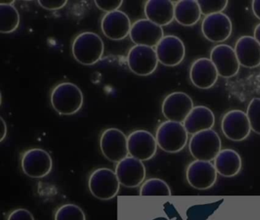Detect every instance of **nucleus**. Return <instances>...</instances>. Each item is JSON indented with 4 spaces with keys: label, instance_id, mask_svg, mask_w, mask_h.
<instances>
[{
    "label": "nucleus",
    "instance_id": "obj_4",
    "mask_svg": "<svg viewBox=\"0 0 260 220\" xmlns=\"http://www.w3.org/2000/svg\"><path fill=\"white\" fill-rule=\"evenodd\" d=\"M188 148L196 160L211 161L221 151V140L214 130H205L191 136Z\"/></svg>",
    "mask_w": 260,
    "mask_h": 220
},
{
    "label": "nucleus",
    "instance_id": "obj_32",
    "mask_svg": "<svg viewBox=\"0 0 260 220\" xmlns=\"http://www.w3.org/2000/svg\"><path fill=\"white\" fill-rule=\"evenodd\" d=\"M40 6L47 10L54 11L59 10L63 9L67 4L68 1H39L38 2Z\"/></svg>",
    "mask_w": 260,
    "mask_h": 220
},
{
    "label": "nucleus",
    "instance_id": "obj_19",
    "mask_svg": "<svg viewBox=\"0 0 260 220\" xmlns=\"http://www.w3.org/2000/svg\"><path fill=\"white\" fill-rule=\"evenodd\" d=\"M189 76L193 85L202 90H207L214 86L219 74L211 59L201 58L191 64Z\"/></svg>",
    "mask_w": 260,
    "mask_h": 220
},
{
    "label": "nucleus",
    "instance_id": "obj_26",
    "mask_svg": "<svg viewBox=\"0 0 260 220\" xmlns=\"http://www.w3.org/2000/svg\"><path fill=\"white\" fill-rule=\"evenodd\" d=\"M140 195L143 197H170L171 190L164 180L150 178L143 183L140 189Z\"/></svg>",
    "mask_w": 260,
    "mask_h": 220
},
{
    "label": "nucleus",
    "instance_id": "obj_21",
    "mask_svg": "<svg viewBox=\"0 0 260 220\" xmlns=\"http://www.w3.org/2000/svg\"><path fill=\"white\" fill-rule=\"evenodd\" d=\"M147 19L158 25L166 26L175 19V3L169 0H148L144 6Z\"/></svg>",
    "mask_w": 260,
    "mask_h": 220
},
{
    "label": "nucleus",
    "instance_id": "obj_1",
    "mask_svg": "<svg viewBox=\"0 0 260 220\" xmlns=\"http://www.w3.org/2000/svg\"><path fill=\"white\" fill-rule=\"evenodd\" d=\"M53 108L62 116H71L78 113L83 105V94L76 84L60 82L51 93Z\"/></svg>",
    "mask_w": 260,
    "mask_h": 220
},
{
    "label": "nucleus",
    "instance_id": "obj_6",
    "mask_svg": "<svg viewBox=\"0 0 260 220\" xmlns=\"http://www.w3.org/2000/svg\"><path fill=\"white\" fill-rule=\"evenodd\" d=\"M100 145L104 157L114 163H118L128 155L127 138L118 128L105 130L100 137Z\"/></svg>",
    "mask_w": 260,
    "mask_h": 220
},
{
    "label": "nucleus",
    "instance_id": "obj_8",
    "mask_svg": "<svg viewBox=\"0 0 260 220\" xmlns=\"http://www.w3.org/2000/svg\"><path fill=\"white\" fill-rule=\"evenodd\" d=\"M22 171L31 178L46 177L52 170L53 161L48 151L32 148L24 153L21 160Z\"/></svg>",
    "mask_w": 260,
    "mask_h": 220
},
{
    "label": "nucleus",
    "instance_id": "obj_31",
    "mask_svg": "<svg viewBox=\"0 0 260 220\" xmlns=\"http://www.w3.org/2000/svg\"><path fill=\"white\" fill-rule=\"evenodd\" d=\"M7 220H35V218L28 209H17L9 214Z\"/></svg>",
    "mask_w": 260,
    "mask_h": 220
},
{
    "label": "nucleus",
    "instance_id": "obj_10",
    "mask_svg": "<svg viewBox=\"0 0 260 220\" xmlns=\"http://www.w3.org/2000/svg\"><path fill=\"white\" fill-rule=\"evenodd\" d=\"M157 146L156 138L146 130H136L127 137L129 154L141 161L153 158Z\"/></svg>",
    "mask_w": 260,
    "mask_h": 220
},
{
    "label": "nucleus",
    "instance_id": "obj_22",
    "mask_svg": "<svg viewBox=\"0 0 260 220\" xmlns=\"http://www.w3.org/2000/svg\"><path fill=\"white\" fill-rule=\"evenodd\" d=\"M215 116L211 108L204 105L194 106L183 125L188 134H194L205 130L212 129Z\"/></svg>",
    "mask_w": 260,
    "mask_h": 220
},
{
    "label": "nucleus",
    "instance_id": "obj_11",
    "mask_svg": "<svg viewBox=\"0 0 260 220\" xmlns=\"http://www.w3.org/2000/svg\"><path fill=\"white\" fill-rule=\"evenodd\" d=\"M217 177V170L211 161L196 160L186 169L187 181L194 189H209L214 186Z\"/></svg>",
    "mask_w": 260,
    "mask_h": 220
},
{
    "label": "nucleus",
    "instance_id": "obj_29",
    "mask_svg": "<svg viewBox=\"0 0 260 220\" xmlns=\"http://www.w3.org/2000/svg\"><path fill=\"white\" fill-rule=\"evenodd\" d=\"M202 15L208 16L213 14L220 13L226 6V0H198Z\"/></svg>",
    "mask_w": 260,
    "mask_h": 220
},
{
    "label": "nucleus",
    "instance_id": "obj_17",
    "mask_svg": "<svg viewBox=\"0 0 260 220\" xmlns=\"http://www.w3.org/2000/svg\"><path fill=\"white\" fill-rule=\"evenodd\" d=\"M129 35L136 45L156 47L164 38V32L161 26L152 22L147 18H143L132 24Z\"/></svg>",
    "mask_w": 260,
    "mask_h": 220
},
{
    "label": "nucleus",
    "instance_id": "obj_14",
    "mask_svg": "<svg viewBox=\"0 0 260 220\" xmlns=\"http://www.w3.org/2000/svg\"><path fill=\"white\" fill-rule=\"evenodd\" d=\"M210 59L214 63L219 76L221 77H233L240 70V64L235 50L228 44L214 46L210 53Z\"/></svg>",
    "mask_w": 260,
    "mask_h": 220
},
{
    "label": "nucleus",
    "instance_id": "obj_3",
    "mask_svg": "<svg viewBox=\"0 0 260 220\" xmlns=\"http://www.w3.org/2000/svg\"><path fill=\"white\" fill-rule=\"evenodd\" d=\"M188 134L183 123L165 121L159 125L156 130V142L162 151L177 153L182 151L186 145Z\"/></svg>",
    "mask_w": 260,
    "mask_h": 220
},
{
    "label": "nucleus",
    "instance_id": "obj_16",
    "mask_svg": "<svg viewBox=\"0 0 260 220\" xmlns=\"http://www.w3.org/2000/svg\"><path fill=\"white\" fill-rule=\"evenodd\" d=\"M115 174L120 184L127 188H135L144 182L146 168L141 160L132 156H127L117 163Z\"/></svg>",
    "mask_w": 260,
    "mask_h": 220
},
{
    "label": "nucleus",
    "instance_id": "obj_35",
    "mask_svg": "<svg viewBox=\"0 0 260 220\" xmlns=\"http://www.w3.org/2000/svg\"><path fill=\"white\" fill-rule=\"evenodd\" d=\"M253 37L260 44V24H257L256 27H255V29H254Z\"/></svg>",
    "mask_w": 260,
    "mask_h": 220
},
{
    "label": "nucleus",
    "instance_id": "obj_28",
    "mask_svg": "<svg viewBox=\"0 0 260 220\" xmlns=\"http://www.w3.org/2000/svg\"><path fill=\"white\" fill-rule=\"evenodd\" d=\"M251 129L260 134V98H253L249 102L246 111Z\"/></svg>",
    "mask_w": 260,
    "mask_h": 220
},
{
    "label": "nucleus",
    "instance_id": "obj_25",
    "mask_svg": "<svg viewBox=\"0 0 260 220\" xmlns=\"http://www.w3.org/2000/svg\"><path fill=\"white\" fill-rule=\"evenodd\" d=\"M20 23L19 11L13 5L0 4V32L9 34L15 32Z\"/></svg>",
    "mask_w": 260,
    "mask_h": 220
},
{
    "label": "nucleus",
    "instance_id": "obj_27",
    "mask_svg": "<svg viewBox=\"0 0 260 220\" xmlns=\"http://www.w3.org/2000/svg\"><path fill=\"white\" fill-rule=\"evenodd\" d=\"M54 220H86L83 209L75 204H65L56 211Z\"/></svg>",
    "mask_w": 260,
    "mask_h": 220
},
{
    "label": "nucleus",
    "instance_id": "obj_13",
    "mask_svg": "<svg viewBox=\"0 0 260 220\" xmlns=\"http://www.w3.org/2000/svg\"><path fill=\"white\" fill-rule=\"evenodd\" d=\"M232 30L231 18L223 12L205 16L202 21V33L211 42H223L230 38Z\"/></svg>",
    "mask_w": 260,
    "mask_h": 220
},
{
    "label": "nucleus",
    "instance_id": "obj_5",
    "mask_svg": "<svg viewBox=\"0 0 260 220\" xmlns=\"http://www.w3.org/2000/svg\"><path fill=\"white\" fill-rule=\"evenodd\" d=\"M88 185L91 194L101 200H112L120 189V182L115 171L106 168L95 170L89 176Z\"/></svg>",
    "mask_w": 260,
    "mask_h": 220
},
{
    "label": "nucleus",
    "instance_id": "obj_15",
    "mask_svg": "<svg viewBox=\"0 0 260 220\" xmlns=\"http://www.w3.org/2000/svg\"><path fill=\"white\" fill-rule=\"evenodd\" d=\"M158 61L167 67L179 65L185 55L183 41L176 35H166L156 46Z\"/></svg>",
    "mask_w": 260,
    "mask_h": 220
},
{
    "label": "nucleus",
    "instance_id": "obj_18",
    "mask_svg": "<svg viewBox=\"0 0 260 220\" xmlns=\"http://www.w3.org/2000/svg\"><path fill=\"white\" fill-rule=\"evenodd\" d=\"M132 25L128 15L119 10L106 13L101 21L103 33L113 41H121L130 35Z\"/></svg>",
    "mask_w": 260,
    "mask_h": 220
},
{
    "label": "nucleus",
    "instance_id": "obj_20",
    "mask_svg": "<svg viewBox=\"0 0 260 220\" xmlns=\"http://www.w3.org/2000/svg\"><path fill=\"white\" fill-rule=\"evenodd\" d=\"M234 50L240 66L255 68L260 65V44L254 37H240L236 42Z\"/></svg>",
    "mask_w": 260,
    "mask_h": 220
},
{
    "label": "nucleus",
    "instance_id": "obj_24",
    "mask_svg": "<svg viewBox=\"0 0 260 220\" xmlns=\"http://www.w3.org/2000/svg\"><path fill=\"white\" fill-rule=\"evenodd\" d=\"M202 15L196 0H180L175 3V19L182 25H194L199 22Z\"/></svg>",
    "mask_w": 260,
    "mask_h": 220
},
{
    "label": "nucleus",
    "instance_id": "obj_23",
    "mask_svg": "<svg viewBox=\"0 0 260 220\" xmlns=\"http://www.w3.org/2000/svg\"><path fill=\"white\" fill-rule=\"evenodd\" d=\"M214 167L217 172L223 177H234L241 170V157L234 150H221L214 159Z\"/></svg>",
    "mask_w": 260,
    "mask_h": 220
},
{
    "label": "nucleus",
    "instance_id": "obj_9",
    "mask_svg": "<svg viewBox=\"0 0 260 220\" xmlns=\"http://www.w3.org/2000/svg\"><path fill=\"white\" fill-rule=\"evenodd\" d=\"M193 108L194 102L187 93L173 92L164 99L162 113L167 120L183 123Z\"/></svg>",
    "mask_w": 260,
    "mask_h": 220
},
{
    "label": "nucleus",
    "instance_id": "obj_2",
    "mask_svg": "<svg viewBox=\"0 0 260 220\" xmlns=\"http://www.w3.org/2000/svg\"><path fill=\"white\" fill-rule=\"evenodd\" d=\"M105 45L100 35L86 32L76 37L72 44V53L76 61L83 65L91 66L101 60Z\"/></svg>",
    "mask_w": 260,
    "mask_h": 220
},
{
    "label": "nucleus",
    "instance_id": "obj_30",
    "mask_svg": "<svg viewBox=\"0 0 260 220\" xmlns=\"http://www.w3.org/2000/svg\"><path fill=\"white\" fill-rule=\"evenodd\" d=\"M95 6L100 10L106 12V13L115 12L118 10L121 5L123 4V1H117V0H101V1L94 2Z\"/></svg>",
    "mask_w": 260,
    "mask_h": 220
},
{
    "label": "nucleus",
    "instance_id": "obj_33",
    "mask_svg": "<svg viewBox=\"0 0 260 220\" xmlns=\"http://www.w3.org/2000/svg\"><path fill=\"white\" fill-rule=\"evenodd\" d=\"M252 9L254 15L260 20V0H254L252 2Z\"/></svg>",
    "mask_w": 260,
    "mask_h": 220
},
{
    "label": "nucleus",
    "instance_id": "obj_7",
    "mask_svg": "<svg viewBox=\"0 0 260 220\" xmlns=\"http://www.w3.org/2000/svg\"><path fill=\"white\" fill-rule=\"evenodd\" d=\"M157 55L153 47L135 45L129 50L127 63L131 71L138 76L152 74L158 65Z\"/></svg>",
    "mask_w": 260,
    "mask_h": 220
},
{
    "label": "nucleus",
    "instance_id": "obj_12",
    "mask_svg": "<svg viewBox=\"0 0 260 220\" xmlns=\"http://www.w3.org/2000/svg\"><path fill=\"white\" fill-rule=\"evenodd\" d=\"M221 129L223 134L234 142L244 140L252 130L247 115L240 109L231 110L223 116Z\"/></svg>",
    "mask_w": 260,
    "mask_h": 220
},
{
    "label": "nucleus",
    "instance_id": "obj_34",
    "mask_svg": "<svg viewBox=\"0 0 260 220\" xmlns=\"http://www.w3.org/2000/svg\"><path fill=\"white\" fill-rule=\"evenodd\" d=\"M1 128H2V130H1V138H0V141L3 142L7 134V123H6L5 120H4L3 117H1Z\"/></svg>",
    "mask_w": 260,
    "mask_h": 220
}]
</instances>
